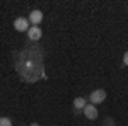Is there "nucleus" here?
<instances>
[{
	"mask_svg": "<svg viewBox=\"0 0 128 126\" xmlns=\"http://www.w3.org/2000/svg\"><path fill=\"white\" fill-rule=\"evenodd\" d=\"M82 113H84V116L87 118V119H90V121H94V119H98V118H99L98 107L94 106V104H90V102L84 107V111H82Z\"/></svg>",
	"mask_w": 128,
	"mask_h": 126,
	"instance_id": "39448f33",
	"label": "nucleus"
},
{
	"mask_svg": "<svg viewBox=\"0 0 128 126\" xmlns=\"http://www.w3.org/2000/svg\"><path fill=\"white\" fill-rule=\"evenodd\" d=\"M106 90L104 89H96V90H92L90 92V96H89V101H90V104H94V106H98L101 102H104L106 101Z\"/></svg>",
	"mask_w": 128,
	"mask_h": 126,
	"instance_id": "f03ea898",
	"label": "nucleus"
},
{
	"mask_svg": "<svg viewBox=\"0 0 128 126\" xmlns=\"http://www.w3.org/2000/svg\"><path fill=\"white\" fill-rule=\"evenodd\" d=\"M123 67H128V51L123 53Z\"/></svg>",
	"mask_w": 128,
	"mask_h": 126,
	"instance_id": "9d476101",
	"label": "nucleus"
},
{
	"mask_svg": "<svg viewBox=\"0 0 128 126\" xmlns=\"http://www.w3.org/2000/svg\"><path fill=\"white\" fill-rule=\"evenodd\" d=\"M29 126H40V125H38V123H31Z\"/></svg>",
	"mask_w": 128,
	"mask_h": 126,
	"instance_id": "9b49d317",
	"label": "nucleus"
},
{
	"mask_svg": "<svg viewBox=\"0 0 128 126\" xmlns=\"http://www.w3.org/2000/svg\"><path fill=\"white\" fill-rule=\"evenodd\" d=\"M102 125L104 126H114L116 125V121H114V119H113V118H104V119H102Z\"/></svg>",
	"mask_w": 128,
	"mask_h": 126,
	"instance_id": "6e6552de",
	"label": "nucleus"
},
{
	"mask_svg": "<svg viewBox=\"0 0 128 126\" xmlns=\"http://www.w3.org/2000/svg\"><path fill=\"white\" fill-rule=\"evenodd\" d=\"M14 68L19 73V77L28 84H34L41 78H46L44 49L41 48L38 43H29L20 51H16Z\"/></svg>",
	"mask_w": 128,
	"mask_h": 126,
	"instance_id": "f257e3e1",
	"label": "nucleus"
},
{
	"mask_svg": "<svg viewBox=\"0 0 128 126\" xmlns=\"http://www.w3.org/2000/svg\"><path fill=\"white\" fill-rule=\"evenodd\" d=\"M43 36V31H41L40 26H31L29 31H28V39H29L31 43H38Z\"/></svg>",
	"mask_w": 128,
	"mask_h": 126,
	"instance_id": "20e7f679",
	"label": "nucleus"
},
{
	"mask_svg": "<svg viewBox=\"0 0 128 126\" xmlns=\"http://www.w3.org/2000/svg\"><path fill=\"white\" fill-rule=\"evenodd\" d=\"M0 126H12V119L10 118H0Z\"/></svg>",
	"mask_w": 128,
	"mask_h": 126,
	"instance_id": "1a4fd4ad",
	"label": "nucleus"
},
{
	"mask_svg": "<svg viewBox=\"0 0 128 126\" xmlns=\"http://www.w3.org/2000/svg\"><path fill=\"white\" fill-rule=\"evenodd\" d=\"M28 20H29L31 26H38V24H41V20H43V12H41V10H38V9H34L32 12H29Z\"/></svg>",
	"mask_w": 128,
	"mask_h": 126,
	"instance_id": "423d86ee",
	"label": "nucleus"
},
{
	"mask_svg": "<svg viewBox=\"0 0 128 126\" xmlns=\"http://www.w3.org/2000/svg\"><path fill=\"white\" fill-rule=\"evenodd\" d=\"M87 106V101L84 99V97H75L74 99V109H77V111H84V107Z\"/></svg>",
	"mask_w": 128,
	"mask_h": 126,
	"instance_id": "0eeeda50",
	"label": "nucleus"
},
{
	"mask_svg": "<svg viewBox=\"0 0 128 126\" xmlns=\"http://www.w3.org/2000/svg\"><path fill=\"white\" fill-rule=\"evenodd\" d=\"M29 27H31V24L28 20V17H17L14 20V29L19 31V32H28Z\"/></svg>",
	"mask_w": 128,
	"mask_h": 126,
	"instance_id": "7ed1b4c3",
	"label": "nucleus"
}]
</instances>
